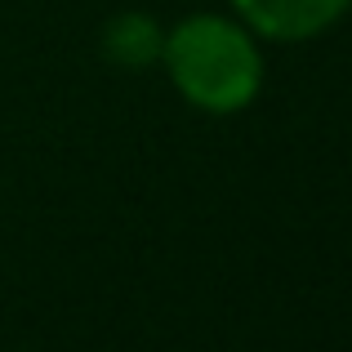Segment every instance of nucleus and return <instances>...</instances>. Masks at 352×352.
Instances as JSON below:
<instances>
[{
  "label": "nucleus",
  "mask_w": 352,
  "mask_h": 352,
  "mask_svg": "<svg viewBox=\"0 0 352 352\" xmlns=\"http://www.w3.org/2000/svg\"><path fill=\"white\" fill-rule=\"evenodd\" d=\"M161 63L174 89L210 116L245 112L263 89V54L254 32L223 14H188L174 23L165 32Z\"/></svg>",
  "instance_id": "obj_1"
},
{
  "label": "nucleus",
  "mask_w": 352,
  "mask_h": 352,
  "mask_svg": "<svg viewBox=\"0 0 352 352\" xmlns=\"http://www.w3.org/2000/svg\"><path fill=\"white\" fill-rule=\"evenodd\" d=\"M232 9L254 36L294 45L330 32L352 9V0H232Z\"/></svg>",
  "instance_id": "obj_2"
},
{
  "label": "nucleus",
  "mask_w": 352,
  "mask_h": 352,
  "mask_svg": "<svg viewBox=\"0 0 352 352\" xmlns=\"http://www.w3.org/2000/svg\"><path fill=\"white\" fill-rule=\"evenodd\" d=\"M161 45H165V32L152 14H116L112 23L103 27V54L116 63V67H129V72H143L152 63H161Z\"/></svg>",
  "instance_id": "obj_3"
}]
</instances>
